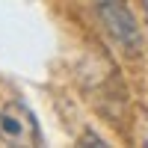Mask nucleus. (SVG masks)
I'll list each match as a JSON object with an SVG mask.
<instances>
[{"instance_id":"obj_2","label":"nucleus","mask_w":148,"mask_h":148,"mask_svg":"<svg viewBox=\"0 0 148 148\" xmlns=\"http://www.w3.org/2000/svg\"><path fill=\"white\" fill-rule=\"evenodd\" d=\"M0 142L6 145H36L39 142V125L33 113L18 101L0 104Z\"/></svg>"},{"instance_id":"obj_1","label":"nucleus","mask_w":148,"mask_h":148,"mask_svg":"<svg viewBox=\"0 0 148 148\" xmlns=\"http://www.w3.org/2000/svg\"><path fill=\"white\" fill-rule=\"evenodd\" d=\"M95 12H98V21H101L104 33L110 36V42H113L121 53L136 56L142 51L139 21L133 18V12L127 9L125 0H95Z\"/></svg>"}]
</instances>
